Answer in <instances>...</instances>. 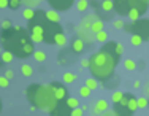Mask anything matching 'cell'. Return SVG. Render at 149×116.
<instances>
[{"instance_id": "cell-1", "label": "cell", "mask_w": 149, "mask_h": 116, "mask_svg": "<svg viewBox=\"0 0 149 116\" xmlns=\"http://www.w3.org/2000/svg\"><path fill=\"white\" fill-rule=\"evenodd\" d=\"M0 41H2L5 51H10L15 57L26 59L35 51L27 29L21 26H13L10 30H2Z\"/></svg>"}, {"instance_id": "cell-2", "label": "cell", "mask_w": 149, "mask_h": 116, "mask_svg": "<svg viewBox=\"0 0 149 116\" xmlns=\"http://www.w3.org/2000/svg\"><path fill=\"white\" fill-rule=\"evenodd\" d=\"M119 62L114 61L109 54H106L103 51H97L89 57V67L87 68L91 70V75L92 78H95L97 81H109L114 75V70H116V65Z\"/></svg>"}, {"instance_id": "cell-3", "label": "cell", "mask_w": 149, "mask_h": 116, "mask_svg": "<svg viewBox=\"0 0 149 116\" xmlns=\"http://www.w3.org/2000/svg\"><path fill=\"white\" fill-rule=\"evenodd\" d=\"M26 96L29 103L33 105L35 108H38V110H49L56 103V99L52 96L49 86H45V84L40 83L29 84L26 89Z\"/></svg>"}, {"instance_id": "cell-4", "label": "cell", "mask_w": 149, "mask_h": 116, "mask_svg": "<svg viewBox=\"0 0 149 116\" xmlns=\"http://www.w3.org/2000/svg\"><path fill=\"white\" fill-rule=\"evenodd\" d=\"M124 29L130 30L132 35H138L143 41H149V19L140 17V19L130 22L129 26H125Z\"/></svg>"}, {"instance_id": "cell-5", "label": "cell", "mask_w": 149, "mask_h": 116, "mask_svg": "<svg viewBox=\"0 0 149 116\" xmlns=\"http://www.w3.org/2000/svg\"><path fill=\"white\" fill-rule=\"evenodd\" d=\"M103 52H106V54H109L114 61H120V57H122L124 54V46L120 43H116V41H106V43H103V46L100 48Z\"/></svg>"}, {"instance_id": "cell-6", "label": "cell", "mask_w": 149, "mask_h": 116, "mask_svg": "<svg viewBox=\"0 0 149 116\" xmlns=\"http://www.w3.org/2000/svg\"><path fill=\"white\" fill-rule=\"evenodd\" d=\"M76 56H78L76 52H73L72 50L63 46V50L59 52L57 61L60 62V65H63V67H72L74 62H76Z\"/></svg>"}, {"instance_id": "cell-7", "label": "cell", "mask_w": 149, "mask_h": 116, "mask_svg": "<svg viewBox=\"0 0 149 116\" xmlns=\"http://www.w3.org/2000/svg\"><path fill=\"white\" fill-rule=\"evenodd\" d=\"M48 86H49V89H51V92H52V96H54L56 100H65L67 97H68V91H67V87L63 86L62 83L52 81V83H49Z\"/></svg>"}, {"instance_id": "cell-8", "label": "cell", "mask_w": 149, "mask_h": 116, "mask_svg": "<svg viewBox=\"0 0 149 116\" xmlns=\"http://www.w3.org/2000/svg\"><path fill=\"white\" fill-rule=\"evenodd\" d=\"M49 116H70L72 110L67 107L65 100H56V103L49 108Z\"/></svg>"}, {"instance_id": "cell-9", "label": "cell", "mask_w": 149, "mask_h": 116, "mask_svg": "<svg viewBox=\"0 0 149 116\" xmlns=\"http://www.w3.org/2000/svg\"><path fill=\"white\" fill-rule=\"evenodd\" d=\"M113 2V11L116 15H119L120 17L129 15L130 10V0H111Z\"/></svg>"}, {"instance_id": "cell-10", "label": "cell", "mask_w": 149, "mask_h": 116, "mask_svg": "<svg viewBox=\"0 0 149 116\" xmlns=\"http://www.w3.org/2000/svg\"><path fill=\"white\" fill-rule=\"evenodd\" d=\"M76 38H79L84 45H92L95 41V35L91 32V29H86L83 26L76 27Z\"/></svg>"}, {"instance_id": "cell-11", "label": "cell", "mask_w": 149, "mask_h": 116, "mask_svg": "<svg viewBox=\"0 0 149 116\" xmlns=\"http://www.w3.org/2000/svg\"><path fill=\"white\" fill-rule=\"evenodd\" d=\"M51 6V10H56V11H67L68 8H72L74 0H46Z\"/></svg>"}, {"instance_id": "cell-12", "label": "cell", "mask_w": 149, "mask_h": 116, "mask_svg": "<svg viewBox=\"0 0 149 116\" xmlns=\"http://www.w3.org/2000/svg\"><path fill=\"white\" fill-rule=\"evenodd\" d=\"M113 115L114 116H129L130 111H129V107H127L125 103V99H120V102H118V103H114V107H113Z\"/></svg>"}, {"instance_id": "cell-13", "label": "cell", "mask_w": 149, "mask_h": 116, "mask_svg": "<svg viewBox=\"0 0 149 116\" xmlns=\"http://www.w3.org/2000/svg\"><path fill=\"white\" fill-rule=\"evenodd\" d=\"M130 8L136 10L138 13L141 15H144V13L148 11L149 8V0H130Z\"/></svg>"}, {"instance_id": "cell-14", "label": "cell", "mask_w": 149, "mask_h": 116, "mask_svg": "<svg viewBox=\"0 0 149 116\" xmlns=\"http://www.w3.org/2000/svg\"><path fill=\"white\" fill-rule=\"evenodd\" d=\"M124 99H125V103H127V107H129L130 115H133L135 111L138 110V105H136V97H133V94H130V92H125V94H124Z\"/></svg>"}, {"instance_id": "cell-15", "label": "cell", "mask_w": 149, "mask_h": 116, "mask_svg": "<svg viewBox=\"0 0 149 116\" xmlns=\"http://www.w3.org/2000/svg\"><path fill=\"white\" fill-rule=\"evenodd\" d=\"M45 16L49 22H57V24L60 22V15L56 10H48V11H45Z\"/></svg>"}, {"instance_id": "cell-16", "label": "cell", "mask_w": 149, "mask_h": 116, "mask_svg": "<svg viewBox=\"0 0 149 116\" xmlns=\"http://www.w3.org/2000/svg\"><path fill=\"white\" fill-rule=\"evenodd\" d=\"M98 17H97V15H86L83 17V21H81V24L79 26H83V27H86V29H91V26H92V22H94V21H97Z\"/></svg>"}, {"instance_id": "cell-17", "label": "cell", "mask_w": 149, "mask_h": 116, "mask_svg": "<svg viewBox=\"0 0 149 116\" xmlns=\"http://www.w3.org/2000/svg\"><path fill=\"white\" fill-rule=\"evenodd\" d=\"M84 46H86V45H84L83 41L79 40V38H74V40L72 41V51H73V52H76V54H79V52H83Z\"/></svg>"}, {"instance_id": "cell-18", "label": "cell", "mask_w": 149, "mask_h": 116, "mask_svg": "<svg viewBox=\"0 0 149 116\" xmlns=\"http://www.w3.org/2000/svg\"><path fill=\"white\" fill-rule=\"evenodd\" d=\"M100 8H102V11H103L105 15H111V11H113V2H111V0H102Z\"/></svg>"}, {"instance_id": "cell-19", "label": "cell", "mask_w": 149, "mask_h": 116, "mask_svg": "<svg viewBox=\"0 0 149 116\" xmlns=\"http://www.w3.org/2000/svg\"><path fill=\"white\" fill-rule=\"evenodd\" d=\"M103 27H105V24H103V21H100V19H97V21H94L92 22V26H91V32L92 34H98V32H102L103 30Z\"/></svg>"}, {"instance_id": "cell-20", "label": "cell", "mask_w": 149, "mask_h": 116, "mask_svg": "<svg viewBox=\"0 0 149 116\" xmlns=\"http://www.w3.org/2000/svg\"><path fill=\"white\" fill-rule=\"evenodd\" d=\"M95 108H97L100 113H103V111L108 110V100L105 99H98L97 102H95Z\"/></svg>"}, {"instance_id": "cell-21", "label": "cell", "mask_w": 149, "mask_h": 116, "mask_svg": "<svg viewBox=\"0 0 149 116\" xmlns=\"http://www.w3.org/2000/svg\"><path fill=\"white\" fill-rule=\"evenodd\" d=\"M54 43L59 45V46H65V45H67V37H65V34H63V32H59V34L54 37Z\"/></svg>"}, {"instance_id": "cell-22", "label": "cell", "mask_w": 149, "mask_h": 116, "mask_svg": "<svg viewBox=\"0 0 149 116\" xmlns=\"http://www.w3.org/2000/svg\"><path fill=\"white\" fill-rule=\"evenodd\" d=\"M65 103H67V107H68L70 110L79 107V100H78L76 97H67V99H65Z\"/></svg>"}, {"instance_id": "cell-23", "label": "cell", "mask_w": 149, "mask_h": 116, "mask_svg": "<svg viewBox=\"0 0 149 116\" xmlns=\"http://www.w3.org/2000/svg\"><path fill=\"white\" fill-rule=\"evenodd\" d=\"M32 56H33V59H35L37 62H45V61H46V52L41 51V50H35Z\"/></svg>"}, {"instance_id": "cell-24", "label": "cell", "mask_w": 149, "mask_h": 116, "mask_svg": "<svg viewBox=\"0 0 149 116\" xmlns=\"http://www.w3.org/2000/svg\"><path fill=\"white\" fill-rule=\"evenodd\" d=\"M76 78H78V76L74 75V73H72V72H65V73H63V83H67V84L74 83V81H76Z\"/></svg>"}, {"instance_id": "cell-25", "label": "cell", "mask_w": 149, "mask_h": 116, "mask_svg": "<svg viewBox=\"0 0 149 116\" xmlns=\"http://www.w3.org/2000/svg\"><path fill=\"white\" fill-rule=\"evenodd\" d=\"M95 41H100V43H106L108 41V32L103 29L102 32L95 34Z\"/></svg>"}, {"instance_id": "cell-26", "label": "cell", "mask_w": 149, "mask_h": 116, "mask_svg": "<svg viewBox=\"0 0 149 116\" xmlns=\"http://www.w3.org/2000/svg\"><path fill=\"white\" fill-rule=\"evenodd\" d=\"M76 8H78V11H79V13L86 11V10L89 8V0H78V2H76Z\"/></svg>"}, {"instance_id": "cell-27", "label": "cell", "mask_w": 149, "mask_h": 116, "mask_svg": "<svg viewBox=\"0 0 149 116\" xmlns=\"http://www.w3.org/2000/svg\"><path fill=\"white\" fill-rule=\"evenodd\" d=\"M21 2L26 5V8H32V10H33V8H37L43 0H21Z\"/></svg>"}, {"instance_id": "cell-28", "label": "cell", "mask_w": 149, "mask_h": 116, "mask_svg": "<svg viewBox=\"0 0 149 116\" xmlns=\"http://www.w3.org/2000/svg\"><path fill=\"white\" fill-rule=\"evenodd\" d=\"M21 73H22L24 76H32L33 68H32L30 64H22V65H21Z\"/></svg>"}, {"instance_id": "cell-29", "label": "cell", "mask_w": 149, "mask_h": 116, "mask_svg": "<svg viewBox=\"0 0 149 116\" xmlns=\"http://www.w3.org/2000/svg\"><path fill=\"white\" fill-rule=\"evenodd\" d=\"M84 86H86V87H89L91 91H94V89H97L98 81H97L95 78H86V81H84Z\"/></svg>"}, {"instance_id": "cell-30", "label": "cell", "mask_w": 149, "mask_h": 116, "mask_svg": "<svg viewBox=\"0 0 149 116\" xmlns=\"http://www.w3.org/2000/svg\"><path fill=\"white\" fill-rule=\"evenodd\" d=\"M0 59H2V62H5V64H10V62L15 59V56H13L10 51H3L2 54H0Z\"/></svg>"}, {"instance_id": "cell-31", "label": "cell", "mask_w": 149, "mask_h": 116, "mask_svg": "<svg viewBox=\"0 0 149 116\" xmlns=\"http://www.w3.org/2000/svg\"><path fill=\"white\" fill-rule=\"evenodd\" d=\"M22 16H24V19L29 22L32 17L35 16V10H32V8H24V10H22Z\"/></svg>"}, {"instance_id": "cell-32", "label": "cell", "mask_w": 149, "mask_h": 116, "mask_svg": "<svg viewBox=\"0 0 149 116\" xmlns=\"http://www.w3.org/2000/svg\"><path fill=\"white\" fill-rule=\"evenodd\" d=\"M124 67H125V70L132 72V70L136 68V62H135L133 59H125V61H124Z\"/></svg>"}, {"instance_id": "cell-33", "label": "cell", "mask_w": 149, "mask_h": 116, "mask_svg": "<svg viewBox=\"0 0 149 116\" xmlns=\"http://www.w3.org/2000/svg\"><path fill=\"white\" fill-rule=\"evenodd\" d=\"M91 92H92V91L89 89V87H86V86H81L79 89H78V94H79V97H84V99H86V97H89Z\"/></svg>"}, {"instance_id": "cell-34", "label": "cell", "mask_w": 149, "mask_h": 116, "mask_svg": "<svg viewBox=\"0 0 149 116\" xmlns=\"http://www.w3.org/2000/svg\"><path fill=\"white\" fill-rule=\"evenodd\" d=\"M21 5H22L21 0H8V8L10 10H19Z\"/></svg>"}, {"instance_id": "cell-35", "label": "cell", "mask_w": 149, "mask_h": 116, "mask_svg": "<svg viewBox=\"0 0 149 116\" xmlns=\"http://www.w3.org/2000/svg\"><path fill=\"white\" fill-rule=\"evenodd\" d=\"M122 96H124V92H120V91H114V92L111 94V100H113V103H118V102H120Z\"/></svg>"}, {"instance_id": "cell-36", "label": "cell", "mask_w": 149, "mask_h": 116, "mask_svg": "<svg viewBox=\"0 0 149 116\" xmlns=\"http://www.w3.org/2000/svg\"><path fill=\"white\" fill-rule=\"evenodd\" d=\"M127 16H129L130 17V21H132V22H133V21H136V19H140V13H138L136 11V10H133V8H130L129 10V15H127Z\"/></svg>"}, {"instance_id": "cell-37", "label": "cell", "mask_w": 149, "mask_h": 116, "mask_svg": "<svg viewBox=\"0 0 149 116\" xmlns=\"http://www.w3.org/2000/svg\"><path fill=\"white\" fill-rule=\"evenodd\" d=\"M130 43H132L133 46H140V45L143 43V40H141L138 35H132V37H130Z\"/></svg>"}, {"instance_id": "cell-38", "label": "cell", "mask_w": 149, "mask_h": 116, "mask_svg": "<svg viewBox=\"0 0 149 116\" xmlns=\"http://www.w3.org/2000/svg\"><path fill=\"white\" fill-rule=\"evenodd\" d=\"M136 105H138V108H146L148 107V99L146 97H140V99H136Z\"/></svg>"}, {"instance_id": "cell-39", "label": "cell", "mask_w": 149, "mask_h": 116, "mask_svg": "<svg viewBox=\"0 0 149 116\" xmlns=\"http://www.w3.org/2000/svg\"><path fill=\"white\" fill-rule=\"evenodd\" d=\"M11 27H13V24H11L10 19H3L2 21V30H10Z\"/></svg>"}, {"instance_id": "cell-40", "label": "cell", "mask_w": 149, "mask_h": 116, "mask_svg": "<svg viewBox=\"0 0 149 116\" xmlns=\"http://www.w3.org/2000/svg\"><path fill=\"white\" fill-rule=\"evenodd\" d=\"M114 27H116L118 30H120V29H124V27H125V22H124L122 19H116V21H114Z\"/></svg>"}, {"instance_id": "cell-41", "label": "cell", "mask_w": 149, "mask_h": 116, "mask_svg": "<svg viewBox=\"0 0 149 116\" xmlns=\"http://www.w3.org/2000/svg\"><path fill=\"white\" fill-rule=\"evenodd\" d=\"M83 113H84V111L81 110L79 107H78V108H73L72 113H70V116H83Z\"/></svg>"}, {"instance_id": "cell-42", "label": "cell", "mask_w": 149, "mask_h": 116, "mask_svg": "<svg viewBox=\"0 0 149 116\" xmlns=\"http://www.w3.org/2000/svg\"><path fill=\"white\" fill-rule=\"evenodd\" d=\"M8 84H10V80H6L5 76H0V87H8Z\"/></svg>"}, {"instance_id": "cell-43", "label": "cell", "mask_w": 149, "mask_h": 116, "mask_svg": "<svg viewBox=\"0 0 149 116\" xmlns=\"http://www.w3.org/2000/svg\"><path fill=\"white\" fill-rule=\"evenodd\" d=\"M3 76H5L6 80H11L13 76H15V72H13V70H6V73H5Z\"/></svg>"}, {"instance_id": "cell-44", "label": "cell", "mask_w": 149, "mask_h": 116, "mask_svg": "<svg viewBox=\"0 0 149 116\" xmlns=\"http://www.w3.org/2000/svg\"><path fill=\"white\" fill-rule=\"evenodd\" d=\"M91 116H98V115H100V111H98L97 110V108H95V105H94V107H91Z\"/></svg>"}, {"instance_id": "cell-45", "label": "cell", "mask_w": 149, "mask_h": 116, "mask_svg": "<svg viewBox=\"0 0 149 116\" xmlns=\"http://www.w3.org/2000/svg\"><path fill=\"white\" fill-rule=\"evenodd\" d=\"M2 8H8V0H0V10Z\"/></svg>"}, {"instance_id": "cell-46", "label": "cell", "mask_w": 149, "mask_h": 116, "mask_svg": "<svg viewBox=\"0 0 149 116\" xmlns=\"http://www.w3.org/2000/svg\"><path fill=\"white\" fill-rule=\"evenodd\" d=\"M81 67H89V59H83L81 61Z\"/></svg>"}, {"instance_id": "cell-47", "label": "cell", "mask_w": 149, "mask_h": 116, "mask_svg": "<svg viewBox=\"0 0 149 116\" xmlns=\"http://www.w3.org/2000/svg\"><path fill=\"white\" fill-rule=\"evenodd\" d=\"M98 116H113V111H109V110H106V111H103V113H100Z\"/></svg>"}, {"instance_id": "cell-48", "label": "cell", "mask_w": 149, "mask_h": 116, "mask_svg": "<svg viewBox=\"0 0 149 116\" xmlns=\"http://www.w3.org/2000/svg\"><path fill=\"white\" fill-rule=\"evenodd\" d=\"M133 87H135V89H138V87H140V81H138V80L133 83Z\"/></svg>"}, {"instance_id": "cell-49", "label": "cell", "mask_w": 149, "mask_h": 116, "mask_svg": "<svg viewBox=\"0 0 149 116\" xmlns=\"http://www.w3.org/2000/svg\"><path fill=\"white\" fill-rule=\"evenodd\" d=\"M0 111H2V100H0Z\"/></svg>"}, {"instance_id": "cell-50", "label": "cell", "mask_w": 149, "mask_h": 116, "mask_svg": "<svg viewBox=\"0 0 149 116\" xmlns=\"http://www.w3.org/2000/svg\"><path fill=\"white\" fill-rule=\"evenodd\" d=\"M148 96H149V86H148Z\"/></svg>"}, {"instance_id": "cell-51", "label": "cell", "mask_w": 149, "mask_h": 116, "mask_svg": "<svg viewBox=\"0 0 149 116\" xmlns=\"http://www.w3.org/2000/svg\"><path fill=\"white\" fill-rule=\"evenodd\" d=\"M148 107H149V99H148Z\"/></svg>"}, {"instance_id": "cell-52", "label": "cell", "mask_w": 149, "mask_h": 116, "mask_svg": "<svg viewBox=\"0 0 149 116\" xmlns=\"http://www.w3.org/2000/svg\"><path fill=\"white\" fill-rule=\"evenodd\" d=\"M129 116H132V115H129Z\"/></svg>"}, {"instance_id": "cell-53", "label": "cell", "mask_w": 149, "mask_h": 116, "mask_svg": "<svg viewBox=\"0 0 149 116\" xmlns=\"http://www.w3.org/2000/svg\"><path fill=\"white\" fill-rule=\"evenodd\" d=\"M113 116H114V115H113Z\"/></svg>"}]
</instances>
